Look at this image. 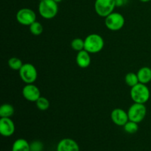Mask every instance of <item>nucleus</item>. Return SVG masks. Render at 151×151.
Here are the masks:
<instances>
[{
    "label": "nucleus",
    "mask_w": 151,
    "mask_h": 151,
    "mask_svg": "<svg viewBox=\"0 0 151 151\" xmlns=\"http://www.w3.org/2000/svg\"><path fill=\"white\" fill-rule=\"evenodd\" d=\"M84 50L90 54H95L101 51L104 47V40L103 37L97 33L89 34L84 39Z\"/></svg>",
    "instance_id": "nucleus-1"
},
{
    "label": "nucleus",
    "mask_w": 151,
    "mask_h": 151,
    "mask_svg": "<svg viewBox=\"0 0 151 151\" xmlns=\"http://www.w3.org/2000/svg\"><path fill=\"white\" fill-rule=\"evenodd\" d=\"M130 95L134 103L145 104L150 99V89L146 84L139 83L134 86L131 87Z\"/></svg>",
    "instance_id": "nucleus-2"
},
{
    "label": "nucleus",
    "mask_w": 151,
    "mask_h": 151,
    "mask_svg": "<svg viewBox=\"0 0 151 151\" xmlns=\"http://www.w3.org/2000/svg\"><path fill=\"white\" fill-rule=\"evenodd\" d=\"M38 13L45 19H52L58 13V5L54 0H41L38 4Z\"/></svg>",
    "instance_id": "nucleus-3"
},
{
    "label": "nucleus",
    "mask_w": 151,
    "mask_h": 151,
    "mask_svg": "<svg viewBox=\"0 0 151 151\" xmlns=\"http://www.w3.org/2000/svg\"><path fill=\"white\" fill-rule=\"evenodd\" d=\"M129 120L137 123L142 122L147 114V108L145 104L134 103L128 110Z\"/></svg>",
    "instance_id": "nucleus-4"
},
{
    "label": "nucleus",
    "mask_w": 151,
    "mask_h": 151,
    "mask_svg": "<svg viewBox=\"0 0 151 151\" xmlns=\"http://www.w3.org/2000/svg\"><path fill=\"white\" fill-rule=\"evenodd\" d=\"M19 72L21 79L26 84L34 83L38 78V72L36 68L32 63H24Z\"/></svg>",
    "instance_id": "nucleus-5"
},
{
    "label": "nucleus",
    "mask_w": 151,
    "mask_h": 151,
    "mask_svg": "<svg viewBox=\"0 0 151 151\" xmlns=\"http://www.w3.org/2000/svg\"><path fill=\"white\" fill-rule=\"evenodd\" d=\"M116 6V0H95L94 10L98 16L106 18L113 13Z\"/></svg>",
    "instance_id": "nucleus-6"
},
{
    "label": "nucleus",
    "mask_w": 151,
    "mask_h": 151,
    "mask_svg": "<svg viewBox=\"0 0 151 151\" xmlns=\"http://www.w3.org/2000/svg\"><path fill=\"white\" fill-rule=\"evenodd\" d=\"M125 18L121 13L113 12L105 18V24L106 27L111 31H118L125 25Z\"/></svg>",
    "instance_id": "nucleus-7"
},
{
    "label": "nucleus",
    "mask_w": 151,
    "mask_h": 151,
    "mask_svg": "<svg viewBox=\"0 0 151 151\" xmlns=\"http://www.w3.org/2000/svg\"><path fill=\"white\" fill-rule=\"evenodd\" d=\"M16 18L20 24L29 26L36 21V14L32 9L24 7L18 10Z\"/></svg>",
    "instance_id": "nucleus-8"
},
{
    "label": "nucleus",
    "mask_w": 151,
    "mask_h": 151,
    "mask_svg": "<svg viewBox=\"0 0 151 151\" xmlns=\"http://www.w3.org/2000/svg\"><path fill=\"white\" fill-rule=\"evenodd\" d=\"M22 95L25 100L32 103H35L41 97L40 89L33 83L26 84L22 89Z\"/></svg>",
    "instance_id": "nucleus-9"
},
{
    "label": "nucleus",
    "mask_w": 151,
    "mask_h": 151,
    "mask_svg": "<svg viewBox=\"0 0 151 151\" xmlns=\"http://www.w3.org/2000/svg\"><path fill=\"white\" fill-rule=\"evenodd\" d=\"M111 119L115 125L122 127L129 121L128 111L119 108H116L112 111L111 113Z\"/></svg>",
    "instance_id": "nucleus-10"
},
{
    "label": "nucleus",
    "mask_w": 151,
    "mask_h": 151,
    "mask_svg": "<svg viewBox=\"0 0 151 151\" xmlns=\"http://www.w3.org/2000/svg\"><path fill=\"white\" fill-rule=\"evenodd\" d=\"M16 127L13 121L10 118L0 119V134L4 137H11L15 132Z\"/></svg>",
    "instance_id": "nucleus-11"
},
{
    "label": "nucleus",
    "mask_w": 151,
    "mask_h": 151,
    "mask_svg": "<svg viewBox=\"0 0 151 151\" xmlns=\"http://www.w3.org/2000/svg\"><path fill=\"white\" fill-rule=\"evenodd\" d=\"M57 151H80V147L76 141L70 138L60 140L57 145Z\"/></svg>",
    "instance_id": "nucleus-12"
},
{
    "label": "nucleus",
    "mask_w": 151,
    "mask_h": 151,
    "mask_svg": "<svg viewBox=\"0 0 151 151\" xmlns=\"http://www.w3.org/2000/svg\"><path fill=\"white\" fill-rule=\"evenodd\" d=\"M91 60L90 53L88 52L86 50H83L78 52V54L76 55V63L80 68L86 69L91 64Z\"/></svg>",
    "instance_id": "nucleus-13"
},
{
    "label": "nucleus",
    "mask_w": 151,
    "mask_h": 151,
    "mask_svg": "<svg viewBox=\"0 0 151 151\" xmlns=\"http://www.w3.org/2000/svg\"><path fill=\"white\" fill-rule=\"evenodd\" d=\"M137 74L139 78V81L141 83L147 85L151 81V68L147 67V66L140 68Z\"/></svg>",
    "instance_id": "nucleus-14"
},
{
    "label": "nucleus",
    "mask_w": 151,
    "mask_h": 151,
    "mask_svg": "<svg viewBox=\"0 0 151 151\" xmlns=\"http://www.w3.org/2000/svg\"><path fill=\"white\" fill-rule=\"evenodd\" d=\"M12 151H30V144L24 139H18L12 145Z\"/></svg>",
    "instance_id": "nucleus-15"
},
{
    "label": "nucleus",
    "mask_w": 151,
    "mask_h": 151,
    "mask_svg": "<svg viewBox=\"0 0 151 151\" xmlns=\"http://www.w3.org/2000/svg\"><path fill=\"white\" fill-rule=\"evenodd\" d=\"M14 108L10 103H4L0 107V116L1 118H10L14 114Z\"/></svg>",
    "instance_id": "nucleus-16"
},
{
    "label": "nucleus",
    "mask_w": 151,
    "mask_h": 151,
    "mask_svg": "<svg viewBox=\"0 0 151 151\" xmlns=\"http://www.w3.org/2000/svg\"><path fill=\"white\" fill-rule=\"evenodd\" d=\"M125 83L131 88L139 83L137 74L134 73V72H128V73H127L125 77Z\"/></svg>",
    "instance_id": "nucleus-17"
},
{
    "label": "nucleus",
    "mask_w": 151,
    "mask_h": 151,
    "mask_svg": "<svg viewBox=\"0 0 151 151\" xmlns=\"http://www.w3.org/2000/svg\"><path fill=\"white\" fill-rule=\"evenodd\" d=\"M23 65L22 60L17 57H12L8 60V66L12 70L19 71Z\"/></svg>",
    "instance_id": "nucleus-18"
},
{
    "label": "nucleus",
    "mask_w": 151,
    "mask_h": 151,
    "mask_svg": "<svg viewBox=\"0 0 151 151\" xmlns=\"http://www.w3.org/2000/svg\"><path fill=\"white\" fill-rule=\"evenodd\" d=\"M84 40L81 38H75L71 41V47L76 52H80L84 50Z\"/></svg>",
    "instance_id": "nucleus-19"
},
{
    "label": "nucleus",
    "mask_w": 151,
    "mask_h": 151,
    "mask_svg": "<svg viewBox=\"0 0 151 151\" xmlns=\"http://www.w3.org/2000/svg\"><path fill=\"white\" fill-rule=\"evenodd\" d=\"M35 105H36V107L38 108V109H39L40 111H46L50 108V103L48 99L46 98L45 97L41 96L38 98V100L35 102Z\"/></svg>",
    "instance_id": "nucleus-20"
},
{
    "label": "nucleus",
    "mask_w": 151,
    "mask_h": 151,
    "mask_svg": "<svg viewBox=\"0 0 151 151\" xmlns=\"http://www.w3.org/2000/svg\"><path fill=\"white\" fill-rule=\"evenodd\" d=\"M29 31H30L31 33L33 35H40L43 32L44 30V28H43V25L41 24L40 22L35 21V22L32 24L29 25Z\"/></svg>",
    "instance_id": "nucleus-21"
},
{
    "label": "nucleus",
    "mask_w": 151,
    "mask_h": 151,
    "mask_svg": "<svg viewBox=\"0 0 151 151\" xmlns=\"http://www.w3.org/2000/svg\"><path fill=\"white\" fill-rule=\"evenodd\" d=\"M124 131L129 134H134L137 133L139 130L138 123L134 122L133 121L129 120L125 125L123 126Z\"/></svg>",
    "instance_id": "nucleus-22"
},
{
    "label": "nucleus",
    "mask_w": 151,
    "mask_h": 151,
    "mask_svg": "<svg viewBox=\"0 0 151 151\" xmlns=\"http://www.w3.org/2000/svg\"><path fill=\"white\" fill-rule=\"evenodd\" d=\"M44 148L43 143L40 141H34L30 143V151H42Z\"/></svg>",
    "instance_id": "nucleus-23"
},
{
    "label": "nucleus",
    "mask_w": 151,
    "mask_h": 151,
    "mask_svg": "<svg viewBox=\"0 0 151 151\" xmlns=\"http://www.w3.org/2000/svg\"><path fill=\"white\" fill-rule=\"evenodd\" d=\"M125 4V0H116V6H122Z\"/></svg>",
    "instance_id": "nucleus-24"
},
{
    "label": "nucleus",
    "mask_w": 151,
    "mask_h": 151,
    "mask_svg": "<svg viewBox=\"0 0 151 151\" xmlns=\"http://www.w3.org/2000/svg\"><path fill=\"white\" fill-rule=\"evenodd\" d=\"M139 1H142V2H149L151 0H139Z\"/></svg>",
    "instance_id": "nucleus-25"
},
{
    "label": "nucleus",
    "mask_w": 151,
    "mask_h": 151,
    "mask_svg": "<svg viewBox=\"0 0 151 151\" xmlns=\"http://www.w3.org/2000/svg\"><path fill=\"white\" fill-rule=\"evenodd\" d=\"M54 1H55V2H57L58 4V3H59V2H60V1H61L62 0H54Z\"/></svg>",
    "instance_id": "nucleus-26"
}]
</instances>
